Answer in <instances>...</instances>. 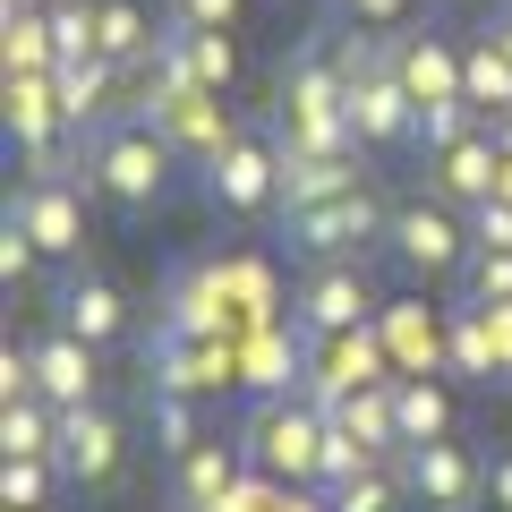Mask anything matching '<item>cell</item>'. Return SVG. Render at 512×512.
<instances>
[{
	"mask_svg": "<svg viewBox=\"0 0 512 512\" xmlns=\"http://www.w3.org/2000/svg\"><path fill=\"white\" fill-rule=\"evenodd\" d=\"M291 325L308 342H342V333H367L376 325V282L367 265H308L291 291Z\"/></svg>",
	"mask_w": 512,
	"mask_h": 512,
	"instance_id": "9",
	"label": "cell"
},
{
	"mask_svg": "<svg viewBox=\"0 0 512 512\" xmlns=\"http://www.w3.org/2000/svg\"><path fill=\"white\" fill-rule=\"evenodd\" d=\"M120 453H128V427H120V410L111 402H77V410H60V478L69 487H103L111 470H120Z\"/></svg>",
	"mask_w": 512,
	"mask_h": 512,
	"instance_id": "12",
	"label": "cell"
},
{
	"mask_svg": "<svg viewBox=\"0 0 512 512\" xmlns=\"http://www.w3.org/2000/svg\"><path fill=\"white\" fill-rule=\"evenodd\" d=\"M384 231H393V197L367 188V180L342 188V197H325V205L282 214V248H291L299 265H376Z\"/></svg>",
	"mask_w": 512,
	"mask_h": 512,
	"instance_id": "3",
	"label": "cell"
},
{
	"mask_svg": "<svg viewBox=\"0 0 512 512\" xmlns=\"http://www.w3.org/2000/svg\"><path fill=\"white\" fill-rule=\"evenodd\" d=\"M52 487H69L52 453H35V461L9 453V461H0V495H9V512H43V504H52Z\"/></svg>",
	"mask_w": 512,
	"mask_h": 512,
	"instance_id": "28",
	"label": "cell"
},
{
	"mask_svg": "<svg viewBox=\"0 0 512 512\" xmlns=\"http://www.w3.org/2000/svg\"><path fill=\"white\" fill-rule=\"evenodd\" d=\"M308 333H256V342L248 350H239V384H248V393H308V376H316V367H308Z\"/></svg>",
	"mask_w": 512,
	"mask_h": 512,
	"instance_id": "19",
	"label": "cell"
},
{
	"mask_svg": "<svg viewBox=\"0 0 512 512\" xmlns=\"http://www.w3.org/2000/svg\"><path fill=\"white\" fill-rule=\"evenodd\" d=\"M35 393L52 410H77V402H103V350L77 342V333H43L35 342Z\"/></svg>",
	"mask_w": 512,
	"mask_h": 512,
	"instance_id": "14",
	"label": "cell"
},
{
	"mask_svg": "<svg viewBox=\"0 0 512 512\" xmlns=\"http://www.w3.org/2000/svg\"><path fill=\"white\" fill-rule=\"evenodd\" d=\"M239 470H248L239 436H197L180 461H171V504H231Z\"/></svg>",
	"mask_w": 512,
	"mask_h": 512,
	"instance_id": "18",
	"label": "cell"
},
{
	"mask_svg": "<svg viewBox=\"0 0 512 512\" xmlns=\"http://www.w3.org/2000/svg\"><path fill=\"white\" fill-rule=\"evenodd\" d=\"M0 60H9V77H18V69H60L52 18H0Z\"/></svg>",
	"mask_w": 512,
	"mask_h": 512,
	"instance_id": "32",
	"label": "cell"
},
{
	"mask_svg": "<svg viewBox=\"0 0 512 512\" xmlns=\"http://www.w3.org/2000/svg\"><path fill=\"white\" fill-rule=\"evenodd\" d=\"M52 52L60 60H94V0H52Z\"/></svg>",
	"mask_w": 512,
	"mask_h": 512,
	"instance_id": "34",
	"label": "cell"
},
{
	"mask_svg": "<svg viewBox=\"0 0 512 512\" xmlns=\"http://www.w3.org/2000/svg\"><path fill=\"white\" fill-rule=\"evenodd\" d=\"M470 248H512V197H478L470 205Z\"/></svg>",
	"mask_w": 512,
	"mask_h": 512,
	"instance_id": "36",
	"label": "cell"
},
{
	"mask_svg": "<svg viewBox=\"0 0 512 512\" xmlns=\"http://www.w3.org/2000/svg\"><path fill=\"white\" fill-rule=\"evenodd\" d=\"M393 419H402V453L410 444H436V436H453V393L436 376H402L393 367Z\"/></svg>",
	"mask_w": 512,
	"mask_h": 512,
	"instance_id": "23",
	"label": "cell"
},
{
	"mask_svg": "<svg viewBox=\"0 0 512 512\" xmlns=\"http://www.w3.org/2000/svg\"><path fill=\"white\" fill-rule=\"evenodd\" d=\"M478 35H487V43H504V60H512V0H495V9H487V26H478Z\"/></svg>",
	"mask_w": 512,
	"mask_h": 512,
	"instance_id": "40",
	"label": "cell"
},
{
	"mask_svg": "<svg viewBox=\"0 0 512 512\" xmlns=\"http://www.w3.org/2000/svg\"><path fill=\"white\" fill-rule=\"evenodd\" d=\"M197 197L214 205V214H265V205L282 197V154H274V137H265V128H239L214 163H197Z\"/></svg>",
	"mask_w": 512,
	"mask_h": 512,
	"instance_id": "8",
	"label": "cell"
},
{
	"mask_svg": "<svg viewBox=\"0 0 512 512\" xmlns=\"http://www.w3.org/2000/svg\"><path fill=\"white\" fill-rule=\"evenodd\" d=\"M487 128V111L478 103H419V128H410V154H444V146H461V137H478Z\"/></svg>",
	"mask_w": 512,
	"mask_h": 512,
	"instance_id": "26",
	"label": "cell"
},
{
	"mask_svg": "<svg viewBox=\"0 0 512 512\" xmlns=\"http://www.w3.org/2000/svg\"><path fill=\"white\" fill-rule=\"evenodd\" d=\"M487 512H512V444L487 461Z\"/></svg>",
	"mask_w": 512,
	"mask_h": 512,
	"instance_id": "39",
	"label": "cell"
},
{
	"mask_svg": "<svg viewBox=\"0 0 512 512\" xmlns=\"http://www.w3.org/2000/svg\"><path fill=\"white\" fill-rule=\"evenodd\" d=\"M146 120L171 137V154H180V163H214V154L239 137V128H231V111H222V94H205V86H188V94H163V103H146Z\"/></svg>",
	"mask_w": 512,
	"mask_h": 512,
	"instance_id": "13",
	"label": "cell"
},
{
	"mask_svg": "<svg viewBox=\"0 0 512 512\" xmlns=\"http://www.w3.org/2000/svg\"><path fill=\"white\" fill-rule=\"evenodd\" d=\"M171 26H222V35H239V18H248V0H163Z\"/></svg>",
	"mask_w": 512,
	"mask_h": 512,
	"instance_id": "35",
	"label": "cell"
},
{
	"mask_svg": "<svg viewBox=\"0 0 512 512\" xmlns=\"http://www.w3.org/2000/svg\"><path fill=\"white\" fill-rule=\"evenodd\" d=\"M18 393H35V342L0 350V402H18Z\"/></svg>",
	"mask_w": 512,
	"mask_h": 512,
	"instance_id": "37",
	"label": "cell"
},
{
	"mask_svg": "<svg viewBox=\"0 0 512 512\" xmlns=\"http://www.w3.org/2000/svg\"><path fill=\"white\" fill-rule=\"evenodd\" d=\"M402 487L419 512H478L487 504V470L470 461V444L436 436V444H410L402 453Z\"/></svg>",
	"mask_w": 512,
	"mask_h": 512,
	"instance_id": "11",
	"label": "cell"
},
{
	"mask_svg": "<svg viewBox=\"0 0 512 512\" xmlns=\"http://www.w3.org/2000/svg\"><path fill=\"white\" fill-rule=\"evenodd\" d=\"M359 470H376V453H367L359 436H350L342 419H325V453H316V495H333V487H350Z\"/></svg>",
	"mask_w": 512,
	"mask_h": 512,
	"instance_id": "31",
	"label": "cell"
},
{
	"mask_svg": "<svg viewBox=\"0 0 512 512\" xmlns=\"http://www.w3.org/2000/svg\"><path fill=\"white\" fill-rule=\"evenodd\" d=\"M0 453H18V461L60 453V410L43 402V393H18V402H0Z\"/></svg>",
	"mask_w": 512,
	"mask_h": 512,
	"instance_id": "24",
	"label": "cell"
},
{
	"mask_svg": "<svg viewBox=\"0 0 512 512\" xmlns=\"http://www.w3.org/2000/svg\"><path fill=\"white\" fill-rule=\"evenodd\" d=\"M248 470L265 487H316V453H325V410L308 393H256V410L231 427Z\"/></svg>",
	"mask_w": 512,
	"mask_h": 512,
	"instance_id": "4",
	"label": "cell"
},
{
	"mask_svg": "<svg viewBox=\"0 0 512 512\" xmlns=\"http://www.w3.org/2000/svg\"><path fill=\"white\" fill-rule=\"evenodd\" d=\"M86 197H94V180H86V163H60V171H18V188H9V222H26L35 231V248L52 256V265H77L86 256Z\"/></svg>",
	"mask_w": 512,
	"mask_h": 512,
	"instance_id": "6",
	"label": "cell"
},
{
	"mask_svg": "<svg viewBox=\"0 0 512 512\" xmlns=\"http://www.w3.org/2000/svg\"><path fill=\"white\" fill-rule=\"evenodd\" d=\"M487 316V333H495V350H504V376H512V308H478Z\"/></svg>",
	"mask_w": 512,
	"mask_h": 512,
	"instance_id": "41",
	"label": "cell"
},
{
	"mask_svg": "<svg viewBox=\"0 0 512 512\" xmlns=\"http://www.w3.org/2000/svg\"><path fill=\"white\" fill-rule=\"evenodd\" d=\"M154 43H163V9L146 18L137 0H94V52H103V60H120L128 77H146Z\"/></svg>",
	"mask_w": 512,
	"mask_h": 512,
	"instance_id": "20",
	"label": "cell"
},
{
	"mask_svg": "<svg viewBox=\"0 0 512 512\" xmlns=\"http://www.w3.org/2000/svg\"><path fill=\"white\" fill-rule=\"evenodd\" d=\"M171 512H222V504H171Z\"/></svg>",
	"mask_w": 512,
	"mask_h": 512,
	"instance_id": "43",
	"label": "cell"
},
{
	"mask_svg": "<svg viewBox=\"0 0 512 512\" xmlns=\"http://www.w3.org/2000/svg\"><path fill=\"white\" fill-rule=\"evenodd\" d=\"M444 9H453V0H444Z\"/></svg>",
	"mask_w": 512,
	"mask_h": 512,
	"instance_id": "44",
	"label": "cell"
},
{
	"mask_svg": "<svg viewBox=\"0 0 512 512\" xmlns=\"http://www.w3.org/2000/svg\"><path fill=\"white\" fill-rule=\"evenodd\" d=\"M146 384L154 393H188V402H214L239 384V350L231 342H205V333H146Z\"/></svg>",
	"mask_w": 512,
	"mask_h": 512,
	"instance_id": "10",
	"label": "cell"
},
{
	"mask_svg": "<svg viewBox=\"0 0 512 512\" xmlns=\"http://www.w3.org/2000/svg\"><path fill=\"white\" fill-rule=\"evenodd\" d=\"M461 94H470L478 111H512V60H504V43H487V35H470L461 43Z\"/></svg>",
	"mask_w": 512,
	"mask_h": 512,
	"instance_id": "25",
	"label": "cell"
},
{
	"mask_svg": "<svg viewBox=\"0 0 512 512\" xmlns=\"http://www.w3.org/2000/svg\"><path fill=\"white\" fill-rule=\"evenodd\" d=\"M154 325L222 342V274H214V265H180V274L163 282V316H154Z\"/></svg>",
	"mask_w": 512,
	"mask_h": 512,
	"instance_id": "21",
	"label": "cell"
},
{
	"mask_svg": "<svg viewBox=\"0 0 512 512\" xmlns=\"http://www.w3.org/2000/svg\"><path fill=\"white\" fill-rule=\"evenodd\" d=\"M342 18H350V26H376V35H384V26L402 18V0H342Z\"/></svg>",
	"mask_w": 512,
	"mask_h": 512,
	"instance_id": "38",
	"label": "cell"
},
{
	"mask_svg": "<svg viewBox=\"0 0 512 512\" xmlns=\"http://www.w3.org/2000/svg\"><path fill=\"white\" fill-rule=\"evenodd\" d=\"M146 419H154V444H163V461H180L188 444L205 436V427H197V402H188V393H154V384H146Z\"/></svg>",
	"mask_w": 512,
	"mask_h": 512,
	"instance_id": "30",
	"label": "cell"
},
{
	"mask_svg": "<svg viewBox=\"0 0 512 512\" xmlns=\"http://www.w3.org/2000/svg\"><path fill=\"white\" fill-rule=\"evenodd\" d=\"M495 197H512V154H504V180H495Z\"/></svg>",
	"mask_w": 512,
	"mask_h": 512,
	"instance_id": "42",
	"label": "cell"
},
{
	"mask_svg": "<svg viewBox=\"0 0 512 512\" xmlns=\"http://www.w3.org/2000/svg\"><path fill=\"white\" fill-rule=\"evenodd\" d=\"M325 504H333V512H402V504H410V487H402V461H376V470H359L350 487H333Z\"/></svg>",
	"mask_w": 512,
	"mask_h": 512,
	"instance_id": "27",
	"label": "cell"
},
{
	"mask_svg": "<svg viewBox=\"0 0 512 512\" xmlns=\"http://www.w3.org/2000/svg\"><path fill=\"white\" fill-rule=\"evenodd\" d=\"M43 308H52L60 333H77V342H94V350H120L128 333H137L128 291H120L111 274H94L86 256H77V265H52V291H43Z\"/></svg>",
	"mask_w": 512,
	"mask_h": 512,
	"instance_id": "7",
	"label": "cell"
},
{
	"mask_svg": "<svg viewBox=\"0 0 512 512\" xmlns=\"http://www.w3.org/2000/svg\"><path fill=\"white\" fill-rule=\"evenodd\" d=\"M393 60H402V86L419 94V103H470V94H461V43L444 35V26H402V35H393Z\"/></svg>",
	"mask_w": 512,
	"mask_h": 512,
	"instance_id": "15",
	"label": "cell"
},
{
	"mask_svg": "<svg viewBox=\"0 0 512 512\" xmlns=\"http://www.w3.org/2000/svg\"><path fill=\"white\" fill-rule=\"evenodd\" d=\"M384 265H393L402 282H461V265H470V214H461V205H444L436 188L393 197Z\"/></svg>",
	"mask_w": 512,
	"mask_h": 512,
	"instance_id": "5",
	"label": "cell"
},
{
	"mask_svg": "<svg viewBox=\"0 0 512 512\" xmlns=\"http://www.w3.org/2000/svg\"><path fill=\"white\" fill-rule=\"evenodd\" d=\"M461 308H512V248H470V265H461Z\"/></svg>",
	"mask_w": 512,
	"mask_h": 512,
	"instance_id": "29",
	"label": "cell"
},
{
	"mask_svg": "<svg viewBox=\"0 0 512 512\" xmlns=\"http://www.w3.org/2000/svg\"><path fill=\"white\" fill-rule=\"evenodd\" d=\"M325 419H342V427H350V436H359L376 461H402V419H393V376H384V384H359V393H342V402H333Z\"/></svg>",
	"mask_w": 512,
	"mask_h": 512,
	"instance_id": "22",
	"label": "cell"
},
{
	"mask_svg": "<svg viewBox=\"0 0 512 512\" xmlns=\"http://www.w3.org/2000/svg\"><path fill=\"white\" fill-rule=\"evenodd\" d=\"M43 274H52V256L35 248V231H26V222H0V282H9V291H35Z\"/></svg>",
	"mask_w": 512,
	"mask_h": 512,
	"instance_id": "33",
	"label": "cell"
},
{
	"mask_svg": "<svg viewBox=\"0 0 512 512\" xmlns=\"http://www.w3.org/2000/svg\"><path fill=\"white\" fill-rule=\"evenodd\" d=\"M333 60H342V77H350V128H359V146H367V154H410L419 94L402 86L393 35H376V26H350V35L333 43Z\"/></svg>",
	"mask_w": 512,
	"mask_h": 512,
	"instance_id": "2",
	"label": "cell"
},
{
	"mask_svg": "<svg viewBox=\"0 0 512 512\" xmlns=\"http://www.w3.org/2000/svg\"><path fill=\"white\" fill-rule=\"evenodd\" d=\"M77 163H86L94 197H111L128 222H137V214H154V205L171 197L180 154H171V137L146 120V111H120V120H103L94 137H77Z\"/></svg>",
	"mask_w": 512,
	"mask_h": 512,
	"instance_id": "1",
	"label": "cell"
},
{
	"mask_svg": "<svg viewBox=\"0 0 512 512\" xmlns=\"http://www.w3.org/2000/svg\"><path fill=\"white\" fill-rule=\"evenodd\" d=\"M274 137V128H265ZM282 154V214H299V205H325V197H342V188H359L367 180V154H299V146H274Z\"/></svg>",
	"mask_w": 512,
	"mask_h": 512,
	"instance_id": "17",
	"label": "cell"
},
{
	"mask_svg": "<svg viewBox=\"0 0 512 512\" xmlns=\"http://www.w3.org/2000/svg\"><path fill=\"white\" fill-rule=\"evenodd\" d=\"M495 180H504V146H495L487 128L461 137V146H444V154H427V188H436L444 205H461V214H470L478 197H495Z\"/></svg>",
	"mask_w": 512,
	"mask_h": 512,
	"instance_id": "16",
	"label": "cell"
}]
</instances>
